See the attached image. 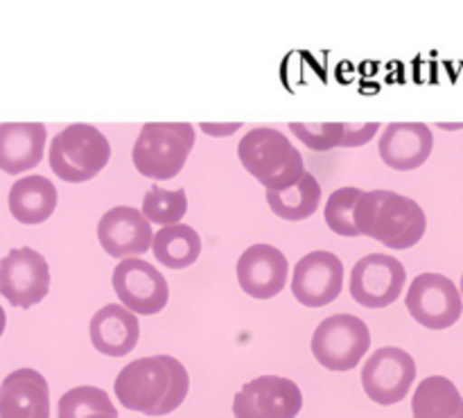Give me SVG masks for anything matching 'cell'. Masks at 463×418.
<instances>
[{"label": "cell", "instance_id": "2e32d148", "mask_svg": "<svg viewBox=\"0 0 463 418\" xmlns=\"http://www.w3.org/2000/svg\"><path fill=\"white\" fill-rule=\"evenodd\" d=\"M434 149V136L423 122H392L380 136L378 152L389 167L410 172L423 166Z\"/></svg>", "mask_w": 463, "mask_h": 418}, {"label": "cell", "instance_id": "3957f363", "mask_svg": "<svg viewBox=\"0 0 463 418\" xmlns=\"http://www.w3.org/2000/svg\"><path fill=\"white\" fill-rule=\"evenodd\" d=\"M244 170L260 181L265 190H283L297 184L306 172L301 152L271 127L251 129L238 145Z\"/></svg>", "mask_w": 463, "mask_h": 418}, {"label": "cell", "instance_id": "4fadbf2b", "mask_svg": "<svg viewBox=\"0 0 463 418\" xmlns=\"http://www.w3.org/2000/svg\"><path fill=\"white\" fill-rule=\"evenodd\" d=\"M344 285V265L330 252H312L294 267L292 292L307 308H324L337 301Z\"/></svg>", "mask_w": 463, "mask_h": 418}, {"label": "cell", "instance_id": "4316f807", "mask_svg": "<svg viewBox=\"0 0 463 418\" xmlns=\"http://www.w3.org/2000/svg\"><path fill=\"white\" fill-rule=\"evenodd\" d=\"M113 405L111 398L107 396V392L98 387H75L68 394H63L61 401H59V412L57 418H81L93 410H102V407Z\"/></svg>", "mask_w": 463, "mask_h": 418}, {"label": "cell", "instance_id": "d6986e66", "mask_svg": "<svg viewBox=\"0 0 463 418\" xmlns=\"http://www.w3.org/2000/svg\"><path fill=\"white\" fill-rule=\"evenodd\" d=\"M48 131L41 122H5L0 125V170L23 175L41 163Z\"/></svg>", "mask_w": 463, "mask_h": 418}, {"label": "cell", "instance_id": "f1b7e54d", "mask_svg": "<svg viewBox=\"0 0 463 418\" xmlns=\"http://www.w3.org/2000/svg\"><path fill=\"white\" fill-rule=\"evenodd\" d=\"M81 418H118V410L113 405H109V407H102V410L89 412V414Z\"/></svg>", "mask_w": 463, "mask_h": 418}, {"label": "cell", "instance_id": "cb8c5ba5", "mask_svg": "<svg viewBox=\"0 0 463 418\" xmlns=\"http://www.w3.org/2000/svg\"><path fill=\"white\" fill-rule=\"evenodd\" d=\"M267 204L280 220L301 222L315 215L321 204V185L310 172H303L301 179L283 190H267Z\"/></svg>", "mask_w": 463, "mask_h": 418}, {"label": "cell", "instance_id": "277c9868", "mask_svg": "<svg viewBox=\"0 0 463 418\" xmlns=\"http://www.w3.org/2000/svg\"><path fill=\"white\" fill-rule=\"evenodd\" d=\"M194 147V127L190 122H147L136 138V170L147 179H175L184 170Z\"/></svg>", "mask_w": 463, "mask_h": 418}, {"label": "cell", "instance_id": "4dcf8cb0", "mask_svg": "<svg viewBox=\"0 0 463 418\" xmlns=\"http://www.w3.org/2000/svg\"><path fill=\"white\" fill-rule=\"evenodd\" d=\"M461 299H463V276H461Z\"/></svg>", "mask_w": 463, "mask_h": 418}, {"label": "cell", "instance_id": "7a4b0ae2", "mask_svg": "<svg viewBox=\"0 0 463 418\" xmlns=\"http://www.w3.org/2000/svg\"><path fill=\"white\" fill-rule=\"evenodd\" d=\"M357 235H366L389 249H411L428 229L423 208L392 190H362L355 204Z\"/></svg>", "mask_w": 463, "mask_h": 418}, {"label": "cell", "instance_id": "30bf717a", "mask_svg": "<svg viewBox=\"0 0 463 418\" xmlns=\"http://www.w3.org/2000/svg\"><path fill=\"white\" fill-rule=\"evenodd\" d=\"M303 407L297 383L280 375H260L233 398L235 418H297Z\"/></svg>", "mask_w": 463, "mask_h": 418}, {"label": "cell", "instance_id": "ac0fdd59", "mask_svg": "<svg viewBox=\"0 0 463 418\" xmlns=\"http://www.w3.org/2000/svg\"><path fill=\"white\" fill-rule=\"evenodd\" d=\"M90 342L95 351L109 357L129 356L140 337V324L129 308L120 303H109L95 312L89 326Z\"/></svg>", "mask_w": 463, "mask_h": 418}, {"label": "cell", "instance_id": "d4e9b609", "mask_svg": "<svg viewBox=\"0 0 463 418\" xmlns=\"http://www.w3.org/2000/svg\"><path fill=\"white\" fill-rule=\"evenodd\" d=\"M143 213L154 224H176L184 220L188 213V197L185 190H165V188H149L143 197Z\"/></svg>", "mask_w": 463, "mask_h": 418}, {"label": "cell", "instance_id": "9c48e42d", "mask_svg": "<svg viewBox=\"0 0 463 418\" xmlns=\"http://www.w3.org/2000/svg\"><path fill=\"white\" fill-rule=\"evenodd\" d=\"M407 271L398 258L387 253H369L351 271V297L360 306L387 308L402 294Z\"/></svg>", "mask_w": 463, "mask_h": 418}, {"label": "cell", "instance_id": "e0dca14e", "mask_svg": "<svg viewBox=\"0 0 463 418\" xmlns=\"http://www.w3.org/2000/svg\"><path fill=\"white\" fill-rule=\"evenodd\" d=\"M0 418H50V389L34 369H18L0 385Z\"/></svg>", "mask_w": 463, "mask_h": 418}, {"label": "cell", "instance_id": "9a60e30c", "mask_svg": "<svg viewBox=\"0 0 463 418\" xmlns=\"http://www.w3.org/2000/svg\"><path fill=\"white\" fill-rule=\"evenodd\" d=\"M238 283L258 301L274 299L288 283V258L271 244H253L238 261Z\"/></svg>", "mask_w": 463, "mask_h": 418}, {"label": "cell", "instance_id": "5bb4252c", "mask_svg": "<svg viewBox=\"0 0 463 418\" xmlns=\"http://www.w3.org/2000/svg\"><path fill=\"white\" fill-rule=\"evenodd\" d=\"M152 224L134 206H116L102 215L98 224V240L111 258L143 256L152 249Z\"/></svg>", "mask_w": 463, "mask_h": 418}, {"label": "cell", "instance_id": "7c38bea8", "mask_svg": "<svg viewBox=\"0 0 463 418\" xmlns=\"http://www.w3.org/2000/svg\"><path fill=\"white\" fill-rule=\"evenodd\" d=\"M113 290L134 315H156L167 306L170 288L161 271L140 258H125L113 271Z\"/></svg>", "mask_w": 463, "mask_h": 418}, {"label": "cell", "instance_id": "f546056e", "mask_svg": "<svg viewBox=\"0 0 463 418\" xmlns=\"http://www.w3.org/2000/svg\"><path fill=\"white\" fill-rule=\"evenodd\" d=\"M5 324H7V317H5V310L0 308V337H3V333H5Z\"/></svg>", "mask_w": 463, "mask_h": 418}, {"label": "cell", "instance_id": "83f0119b", "mask_svg": "<svg viewBox=\"0 0 463 418\" xmlns=\"http://www.w3.org/2000/svg\"><path fill=\"white\" fill-rule=\"evenodd\" d=\"M202 129L206 131V134L222 136V134H233V131L240 129V125H202Z\"/></svg>", "mask_w": 463, "mask_h": 418}, {"label": "cell", "instance_id": "5b68a950", "mask_svg": "<svg viewBox=\"0 0 463 418\" xmlns=\"http://www.w3.org/2000/svg\"><path fill=\"white\" fill-rule=\"evenodd\" d=\"M111 158L107 136L93 125H68L50 143V170L66 184H84L98 176Z\"/></svg>", "mask_w": 463, "mask_h": 418}, {"label": "cell", "instance_id": "7402d4cb", "mask_svg": "<svg viewBox=\"0 0 463 418\" xmlns=\"http://www.w3.org/2000/svg\"><path fill=\"white\" fill-rule=\"evenodd\" d=\"M414 418H463V396L452 380L430 375L411 398Z\"/></svg>", "mask_w": 463, "mask_h": 418}, {"label": "cell", "instance_id": "52a82bcc", "mask_svg": "<svg viewBox=\"0 0 463 418\" xmlns=\"http://www.w3.org/2000/svg\"><path fill=\"white\" fill-rule=\"evenodd\" d=\"M405 306L411 319L430 330H446L461 319L463 299L448 276L420 274L411 280Z\"/></svg>", "mask_w": 463, "mask_h": 418}, {"label": "cell", "instance_id": "ffe728a7", "mask_svg": "<svg viewBox=\"0 0 463 418\" xmlns=\"http://www.w3.org/2000/svg\"><path fill=\"white\" fill-rule=\"evenodd\" d=\"M292 134L315 152H330L335 147H360L378 134V122H292Z\"/></svg>", "mask_w": 463, "mask_h": 418}, {"label": "cell", "instance_id": "484cf974", "mask_svg": "<svg viewBox=\"0 0 463 418\" xmlns=\"http://www.w3.org/2000/svg\"><path fill=\"white\" fill-rule=\"evenodd\" d=\"M362 190L357 188H339L330 195L328 204H326V224L330 231L344 238H357L355 229V204L360 199Z\"/></svg>", "mask_w": 463, "mask_h": 418}, {"label": "cell", "instance_id": "8fae6325", "mask_svg": "<svg viewBox=\"0 0 463 418\" xmlns=\"http://www.w3.org/2000/svg\"><path fill=\"white\" fill-rule=\"evenodd\" d=\"M416 380V362L402 348H380L362 369V387L378 405H396L410 394Z\"/></svg>", "mask_w": 463, "mask_h": 418}, {"label": "cell", "instance_id": "8992f818", "mask_svg": "<svg viewBox=\"0 0 463 418\" xmlns=\"http://www.w3.org/2000/svg\"><path fill=\"white\" fill-rule=\"evenodd\" d=\"M371 347L369 326L355 315H333L317 326L312 353L328 371H351Z\"/></svg>", "mask_w": 463, "mask_h": 418}, {"label": "cell", "instance_id": "6da1fadb", "mask_svg": "<svg viewBox=\"0 0 463 418\" xmlns=\"http://www.w3.org/2000/svg\"><path fill=\"white\" fill-rule=\"evenodd\" d=\"M113 389L125 410L147 416H165L185 401L190 378L176 357L152 356L129 362L118 374Z\"/></svg>", "mask_w": 463, "mask_h": 418}, {"label": "cell", "instance_id": "ba28073f", "mask_svg": "<svg viewBox=\"0 0 463 418\" xmlns=\"http://www.w3.org/2000/svg\"><path fill=\"white\" fill-rule=\"evenodd\" d=\"M50 292V267L39 252L30 247L12 249L0 261V294L14 308L36 306Z\"/></svg>", "mask_w": 463, "mask_h": 418}, {"label": "cell", "instance_id": "44dd1931", "mask_svg": "<svg viewBox=\"0 0 463 418\" xmlns=\"http://www.w3.org/2000/svg\"><path fill=\"white\" fill-rule=\"evenodd\" d=\"M57 208V188L50 179L30 175L9 190V211L21 224H43Z\"/></svg>", "mask_w": 463, "mask_h": 418}, {"label": "cell", "instance_id": "603a6c76", "mask_svg": "<svg viewBox=\"0 0 463 418\" xmlns=\"http://www.w3.org/2000/svg\"><path fill=\"white\" fill-rule=\"evenodd\" d=\"M152 252L161 265L170 270H185L194 265L202 253V238L193 226L176 222V224L158 229V233L152 238Z\"/></svg>", "mask_w": 463, "mask_h": 418}]
</instances>
